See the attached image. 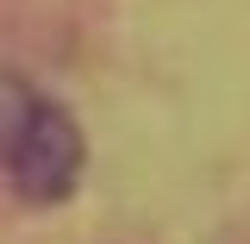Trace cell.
<instances>
[{"label":"cell","instance_id":"cell-1","mask_svg":"<svg viewBox=\"0 0 250 244\" xmlns=\"http://www.w3.org/2000/svg\"><path fill=\"white\" fill-rule=\"evenodd\" d=\"M6 176H13V188H19L25 200H38V207H44V200H62V194L75 188V176H82V132H75V119H69L62 107H50V100H38L25 138L6 156Z\"/></svg>","mask_w":250,"mask_h":244},{"label":"cell","instance_id":"cell-2","mask_svg":"<svg viewBox=\"0 0 250 244\" xmlns=\"http://www.w3.org/2000/svg\"><path fill=\"white\" fill-rule=\"evenodd\" d=\"M31 113H38V94H31L13 69H0V163L13 156V144H19V138H25Z\"/></svg>","mask_w":250,"mask_h":244}]
</instances>
